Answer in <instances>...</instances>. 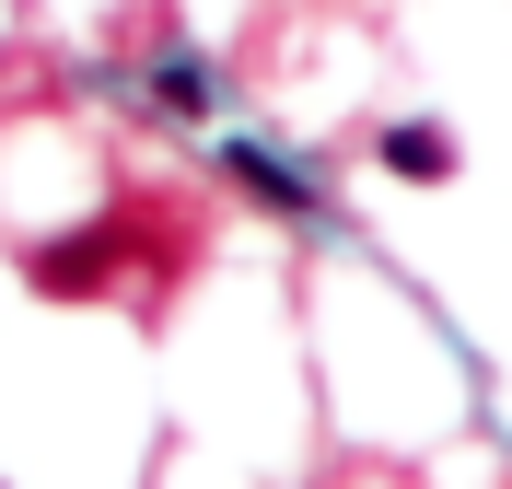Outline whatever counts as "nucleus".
I'll return each mask as SVG.
<instances>
[{"mask_svg": "<svg viewBox=\"0 0 512 489\" xmlns=\"http://www.w3.org/2000/svg\"><path fill=\"white\" fill-rule=\"evenodd\" d=\"M384 163H396L408 187H443V175H454V140L443 129H384Z\"/></svg>", "mask_w": 512, "mask_h": 489, "instance_id": "obj_1", "label": "nucleus"}, {"mask_svg": "<svg viewBox=\"0 0 512 489\" xmlns=\"http://www.w3.org/2000/svg\"><path fill=\"white\" fill-rule=\"evenodd\" d=\"M233 175H245V187L268 198V210H303V175H280L268 152H233Z\"/></svg>", "mask_w": 512, "mask_h": 489, "instance_id": "obj_2", "label": "nucleus"}]
</instances>
